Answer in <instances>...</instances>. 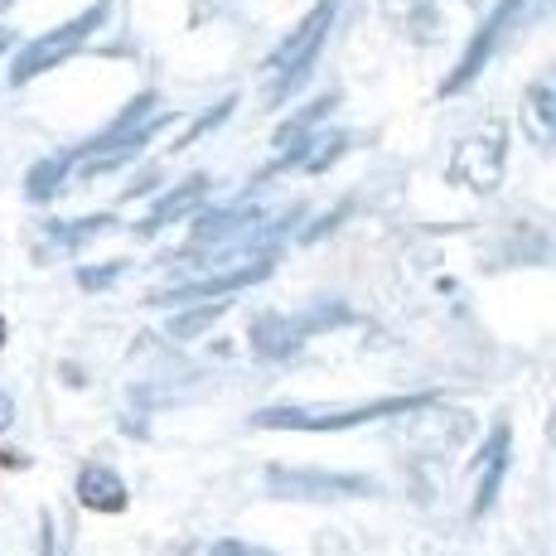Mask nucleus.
<instances>
[{"instance_id":"15","label":"nucleus","mask_w":556,"mask_h":556,"mask_svg":"<svg viewBox=\"0 0 556 556\" xmlns=\"http://www.w3.org/2000/svg\"><path fill=\"white\" fill-rule=\"evenodd\" d=\"M102 228H112V213H98V218H78V223H53L49 238H53V252H78L88 238H98Z\"/></svg>"},{"instance_id":"18","label":"nucleus","mask_w":556,"mask_h":556,"mask_svg":"<svg viewBox=\"0 0 556 556\" xmlns=\"http://www.w3.org/2000/svg\"><path fill=\"white\" fill-rule=\"evenodd\" d=\"M116 276H126V262H122V256H116V262H102V266H83V271H78V286H83V291H106Z\"/></svg>"},{"instance_id":"12","label":"nucleus","mask_w":556,"mask_h":556,"mask_svg":"<svg viewBox=\"0 0 556 556\" xmlns=\"http://www.w3.org/2000/svg\"><path fill=\"white\" fill-rule=\"evenodd\" d=\"M223 315H228V301H194L189 309H175V315L165 319V334L175 339V344H189V339L208 334Z\"/></svg>"},{"instance_id":"13","label":"nucleus","mask_w":556,"mask_h":556,"mask_svg":"<svg viewBox=\"0 0 556 556\" xmlns=\"http://www.w3.org/2000/svg\"><path fill=\"white\" fill-rule=\"evenodd\" d=\"M203 194H208V179H203V175L185 179V185H179L175 194H165V199L155 203V208H151V218L141 223V232H160V228H165V223H175V218H185V213H194Z\"/></svg>"},{"instance_id":"8","label":"nucleus","mask_w":556,"mask_h":556,"mask_svg":"<svg viewBox=\"0 0 556 556\" xmlns=\"http://www.w3.org/2000/svg\"><path fill=\"white\" fill-rule=\"evenodd\" d=\"M508 459H513V431H508V416H498L494 431L484 435V451L475 459L479 484H475V504H469L475 518H484V513L494 508L498 489H504V475H508Z\"/></svg>"},{"instance_id":"10","label":"nucleus","mask_w":556,"mask_h":556,"mask_svg":"<svg viewBox=\"0 0 556 556\" xmlns=\"http://www.w3.org/2000/svg\"><path fill=\"white\" fill-rule=\"evenodd\" d=\"M248 339H252V354L256 358H266V363H286V358H295L301 354V325H291V319H281V315H252V325H248Z\"/></svg>"},{"instance_id":"3","label":"nucleus","mask_w":556,"mask_h":556,"mask_svg":"<svg viewBox=\"0 0 556 556\" xmlns=\"http://www.w3.org/2000/svg\"><path fill=\"white\" fill-rule=\"evenodd\" d=\"M339 20V0H315V10L295 25V35H286V45L266 59V78H271V102L281 106L291 92H301L309 68L319 63V49L329 45V29Z\"/></svg>"},{"instance_id":"5","label":"nucleus","mask_w":556,"mask_h":556,"mask_svg":"<svg viewBox=\"0 0 556 556\" xmlns=\"http://www.w3.org/2000/svg\"><path fill=\"white\" fill-rule=\"evenodd\" d=\"M102 20H106V0H98V5H88V10H83V15L63 20V25H59V29H49V35L29 39V45L15 53V63H10V83H15V88H25V83L45 78V73L53 68V63L73 59V53H78V49L88 45L92 35H98V29H102Z\"/></svg>"},{"instance_id":"2","label":"nucleus","mask_w":556,"mask_h":556,"mask_svg":"<svg viewBox=\"0 0 556 556\" xmlns=\"http://www.w3.org/2000/svg\"><path fill=\"white\" fill-rule=\"evenodd\" d=\"M146 106H151V98L131 102V106L122 112V122L106 126V131L88 146V151L73 155V165H78V175H83V179H98V175H112V169L131 165V160L141 155L160 131H165V126H175V122H179V116H169V112L146 116Z\"/></svg>"},{"instance_id":"11","label":"nucleus","mask_w":556,"mask_h":556,"mask_svg":"<svg viewBox=\"0 0 556 556\" xmlns=\"http://www.w3.org/2000/svg\"><path fill=\"white\" fill-rule=\"evenodd\" d=\"M78 504L88 513H106V518H116V513H126V504H131V494H126V479L116 475V469L106 465H88L78 475Z\"/></svg>"},{"instance_id":"14","label":"nucleus","mask_w":556,"mask_h":556,"mask_svg":"<svg viewBox=\"0 0 556 556\" xmlns=\"http://www.w3.org/2000/svg\"><path fill=\"white\" fill-rule=\"evenodd\" d=\"M552 78H538L528 92H522V126L532 131V141L538 146H552Z\"/></svg>"},{"instance_id":"19","label":"nucleus","mask_w":556,"mask_h":556,"mask_svg":"<svg viewBox=\"0 0 556 556\" xmlns=\"http://www.w3.org/2000/svg\"><path fill=\"white\" fill-rule=\"evenodd\" d=\"M382 10H388V20H397V25H406V20H421L426 10L435 5V0H378Z\"/></svg>"},{"instance_id":"6","label":"nucleus","mask_w":556,"mask_h":556,"mask_svg":"<svg viewBox=\"0 0 556 556\" xmlns=\"http://www.w3.org/2000/svg\"><path fill=\"white\" fill-rule=\"evenodd\" d=\"M504 160H508V126L489 122L484 131L465 136L451 155V179L469 185L475 194H494L504 185Z\"/></svg>"},{"instance_id":"21","label":"nucleus","mask_w":556,"mask_h":556,"mask_svg":"<svg viewBox=\"0 0 556 556\" xmlns=\"http://www.w3.org/2000/svg\"><path fill=\"white\" fill-rule=\"evenodd\" d=\"M10 426H15V397H10L5 382H0V435H5Z\"/></svg>"},{"instance_id":"22","label":"nucleus","mask_w":556,"mask_h":556,"mask_svg":"<svg viewBox=\"0 0 556 556\" xmlns=\"http://www.w3.org/2000/svg\"><path fill=\"white\" fill-rule=\"evenodd\" d=\"M5 339H10V325H5V315H0V349H5Z\"/></svg>"},{"instance_id":"17","label":"nucleus","mask_w":556,"mask_h":556,"mask_svg":"<svg viewBox=\"0 0 556 556\" xmlns=\"http://www.w3.org/2000/svg\"><path fill=\"white\" fill-rule=\"evenodd\" d=\"M228 116H232V98H228V102H218V106H213V112H203V116H199V122H194V126H189V131H185V136H179V141H175V151H189V146H194V141H199V136L218 131V122H228Z\"/></svg>"},{"instance_id":"9","label":"nucleus","mask_w":556,"mask_h":556,"mask_svg":"<svg viewBox=\"0 0 556 556\" xmlns=\"http://www.w3.org/2000/svg\"><path fill=\"white\" fill-rule=\"evenodd\" d=\"M262 223V208L256 203H238V208H203L194 218V248H238L248 238V228Z\"/></svg>"},{"instance_id":"20","label":"nucleus","mask_w":556,"mask_h":556,"mask_svg":"<svg viewBox=\"0 0 556 556\" xmlns=\"http://www.w3.org/2000/svg\"><path fill=\"white\" fill-rule=\"evenodd\" d=\"M203 556H276V552H266V547H252V542H238V538H223V542H213Z\"/></svg>"},{"instance_id":"16","label":"nucleus","mask_w":556,"mask_h":556,"mask_svg":"<svg viewBox=\"0 0 556 556\" xmlns=\"http://www.w3.org/2000/svg\"><path fill=\"white\" fill-rule=\"evenodd\" d=\"M68 165H73V155H63V160H39V165L29 169V194H35L39 203L53 199V189L63 185V175H68Z\"/></svg>"},{"instance_id":"1","label":"nucleus","mask_w":556,"mask_h":556,"mask_svg":"<svg viewBox=\"0 0 556 556\" xmlns=\"http://www.w3.org/2000/svg\"><path fill=\"white\" fill-rule=\"evenodd\" d=\"M426 402H435V392H406V397H378V402H358V406H266L252 416V426L262 431H354V426L372 421H392V416H412Z\"/></svg>"},{"instance_id":"7","label":"nucleus","mask_w":556,"mask_h":556,"mask_svg":"<svg viewBox=\"0 0 556 556\" xmlns=\"http://www.w3.org/2000/svg\"><path fill=\"white\" fill-rule=\"evenodd\" d=\"M522 5H528V0H498V5L489 10V20L475 29V39L465 45V53H459V63H455V68L441 78V88H435L441 98H455V92H465L469 83H475L479 73H484V63L494 59L498 45H504V39L513 35V25H518Z\"/></svg>"},{"instance_id":"4","label":"nucleus","mask_w":556,"mask_h":556,"mask_svg":"<svg viewBox=\"0 0 556 556\" xmlns=\"http://www.w3.org/2000/svg\"><path fill=\"white\" fill-rule=\"evenodd\" d=\"M266 494L295 498V504H344V498H372L378 484L349 469H309V465H266Z\"/></svg>"}]
</instances>
